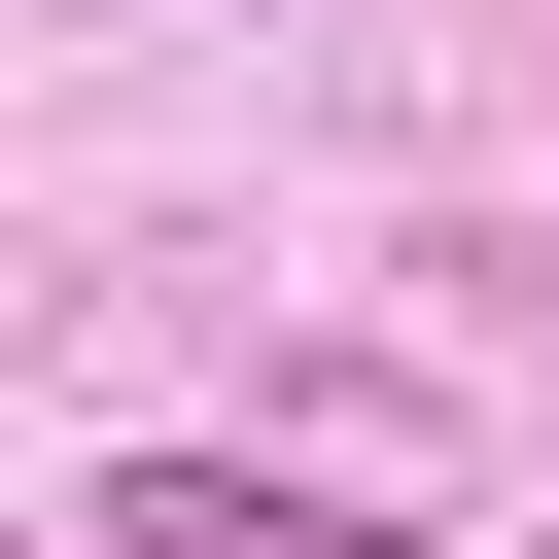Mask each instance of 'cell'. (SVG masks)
<instances>
[{
	"label": "cell",
	"instance_id": "cell-1",
	"mask_svg": "<svg viewBox=\"0 0 559 559\" xmlns=\"http://www.w3.org/2000/svg\"><path fill=\"white\" fill-rule=\"evenodd\" d=\"M105 559H419V524H349V489H280V454H140Z\"/></svg>",
	"mask_w": 559,
	"mask_h": 559
}]
</instances>
